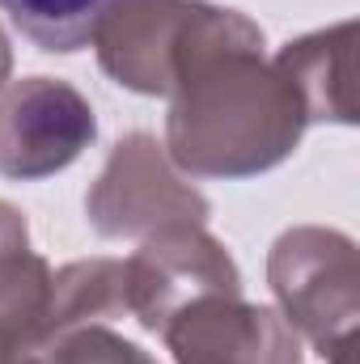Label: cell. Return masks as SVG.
I'll use <instances>...</instances> for the list:
<instances>
[{"instance_id":"obj_1","label":"cell","mask_w":360,"mask_h":364,"mask_svg":"<svg viewBox=\"0 0 360 364\" xmlns=\"http://www.w3.org/2000/svg\"><path fill=\"white\" fill-rule=\"evenodd\" d=\"M123 0H0L9 21L38 51H81Z\"/></svg>"}]
</instances>
